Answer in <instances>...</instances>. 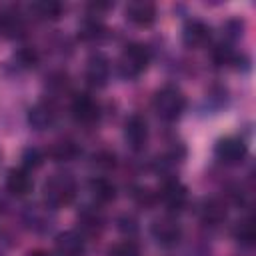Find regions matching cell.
Masks as SVG:
<instances>
[{
	"label": "cell",
	"instance_id": "3957f363",
	"mask_svg": "<svg viewBox=\"0 0 256 256\" xmlns=\"http://www.w3.org/2000/svg\"><path fill=\"white\" fill-rule=\"evenodd\" d=\"M150 64V50L144 44H128L120 56L122 74L128 78L140 76Z\"/></svg>",
	"mask_w": 256,
	"mask_h": 256
},
{
	"label": "cell",
	"instance_id": "7402d4cb",
	"mask_svg": "<svg viewBox=\"0 0 256 256\" xmlns=\"http://www.w3.org/2000/svg\"><path fill=\"white\" fill-rule=\"evenodd\" d=\"M110 256H140V250L132 240H124L112 248Z\"/></svg>",
	"mask_w": 256,
	"mask_h": 256
},
{
	"label": "cell",
	"instance_id": "277c9868",
	"mask_svg": "<svg viewBox=\"0 0 256 256\" xmlns=\"http://www.w3.org/2000/svg\"><path fill=\"white\" fill-rule=\"evenodd\" d=\"M216 158L224 164H238L244 160L248 148H246V142L238 136H226V138H220L218 144H216Z\"/></svg>",
	"mask_w": 256,
	"mask_h": 256
},
{
	"label": "cell",
	"instance_id": "4fadbf2b",
	"mask_svg": "<svg viewBox=\"0 0 256 256\" xmlns=\"http://www.w3.org/2000/svg\"><path fill=\"white\" fill-rule=\"evenodd\" d=\"M54 120H56V112H54V106L48 102H40L34 108H30V112H28V122L36 130H44V128L52 126Z\"/></svg>",
	"mask_w": 256,
	"mask_h": 256
},
{
	"label": "cell",
	"instance_id": "e0dca14e",
	"mask_svg": "<svg viewBox=\"0 0 256 256\" xmlns=\"http://www.w3.org/2000/svg\"><path fill=\"white\" fill-rule=\"evenodd\" d=\"M90 192H92V196H94L98 202H102V204L112 202V200L116 198V186H114V182L108 180V178H92V180H90Z\"/></svg>",
	"mask_w": 256,
	"mask_h": 256
},
{
	"label": "cell",
	"instance_id": "ac0fdd59",
	"mask_svg": "<svg viewBox=\"0 0 256 256\" xmlns=\"http://www.w3.org/2000/svg\"><path fill=\"white\" fill-rule=\"evenodd\" d=\"M234 236L240 244L244 246H252L254 240H256V226H254V220L248 216V218H242L236 228H234Z\"/></svg>",
	"mask_w": 256,
	"mask_h": 256
},
{
	"label": "cell",
	"instance_id": "d6986e66",
	"mask_svg": "<svg viewBox=\"0 0 256 256\" xmlns=\"http://www.w3.org/2000/svg\"><path fill=\"white\" fill-rule=\"evenodd\" d=\"M30 10H32L38 18L56 20V18L62 14V4L52 2V0H42V2H34V4L30 6Z\"/></svg>",
	"mask_w": 256,
	"mask_h": 256
},
{
	"label": "cell",
	"instance_id": "7a4b0ae2",
	"mask_svg": "<svg viewBox=\"0 0 256 256\" xmlns=\"http://www.w3.org/2000/svg\"><path fill=\"white\" fill-rule=\"evenodd\" d=\"M76 196V184L68 174H56L44 184V198L50 206L62 208Z\"/></svg>",
	"mask_w": 256,
	"mask_h": 256
},
{
	"label": "cell",
	"instance_id": "30bf717a",
	"mask_svg": "<svg viewBox=\"0 0 256 256\" xmlns=\"http://www.w3.org/2000/svg\"><path fill=\"white\" fill-rule=\"evenodd\" d=\"M54 246H56V256H84L86 254L84 238L74 230L58 234Z\"/></svg>",
	"mask_w": 256,
	"mask_h": 256
},
{
	"label": "cell",
	"instance_id": "8fae6325",
	"mask_svg": "<svg viewBox=\"0 0 256 256\" xmlns=\"http://www.w3.org/2000/svg\"><path fill=\"white\" fill-rule=\"evenodd\" d=\"M126 18L136 26H150L156 18V6L146 0H134L126 6Z\"/></svg>",
	"mask_w": 256,
	"mask_h": 256
},
{
	"label": "cell",
	"instance_id": "cb8c5ba5",
	"mask_svg": "<svg viewBox=\"0 0 256 256\" xmlns=\"http://www.w3.org/2000/svg\"><path fill=\"white\" fill-rule=\"evenodd\" d=\"M28 256H50L46 250H34V252H30Z\"/></svg>",
	"mask_w": 256,
	"mask_h": 256
},
{
	"label": "cell",
	"instance_id": "5b68a950",
	"mask_svg": "<svg viewBox=\"0 0 256 256\" xmlns=\"http://www.w3.org/2000/svg\"><path fill=\"white\" fill-rule=\"evenodd\" d=\"M152 236L162 246H174L182 238V228H180V224L174 218L164 216V218L154 220V224H152Z\"/></svg>",
	"mask_w": 256,
	"mask_h": 256
},
{
	"label": "cell",
	"instance_id": "ba28073f",
	"mask_svg": "<svg viewBox=\"0 0 256 256\" xmlns=\"http://www.w3.org/2000/svg\"><path fill=\"white\" fill-rule=\"evenodd\" d=\"M24 28H26V22H24V14L20 12V8L4 6L0 10V34L14 38V36H20Z\"/></svg>",
	"mask_w": 256,
	"mask_h": 256
},
{
	"label": "cell",
	"instance_id": "6da1fadb",
	"mask_svg": "<svg viewBox=\"0 0 256 256\" xmlns=\"http://www.w3.org/2000/svg\"><path fill=\"white\" fill-rule=\"evenodd\" d=\"M152 104H154L156 114H158L162 120L172 122V120H176V118L184 112V108H186V98H184V94H182L178 88H174V86H164L162 90L156 92Z\"/></svg>",
	"mask_w": 256,
	"mask_h": 256
},
{
	"label": "cell",
	"instance_id": "8992f818",
	"mask_svg": "<svg viewBox=\"0 0 256 256\" xmlns=\"http://www.w3.org/2000/svg\"><path fill=\"white\" fill-rule=\"evenodd\" d=\"M72 118L80 124H92L98 120L100 116V106L98 102L88 96V94H78L74 100H72Z\"/></svg>",
	"mask_w": 256,
	"mask_h": 256
},
{
	"label": "cell",
	"instance_id": "5bb4252c",
	"mask_svg": "<svg viewBox=\"0 0 256 256\" xmlns=\"http://www.w3.org/2000/svg\"><path fill=\"white\" fill-rule=\"evenodd\" d=\"M182 38H184V44L186 46L198 48V46H202L210 38V28L204 22H200V20H192V22H188L184 26Z\"/></svg>",
	"mask_w": 256,
	"mask_h": 256
},
{
	"label": "cell",
	"instance_id": "7c38bea8",
	"mask_svg": "<svg viewBox=\"0 0 256 256\" xmlns=\"http://www.w3.org/2000/svg\"><path fill=\"white\" fill-rule=\"evenodd\" d=\"M32 176L28 174V170L24 168H12L6 176V190L12 194V196H26L32 192Z\"/></svg>",
	"mask_w": 256,
	"mask_h": 256
},
{
	"label": "cell",
	"instance_id": "2e32d148",
	"mask_svg": "<svg viewBox=\"0 0 256 256\" xmlns=\"http://www.w3.org/2000/svg\"><path fill=\"white\" fill-rule=\"evenodd\" d=\"M200 218H202V222H206L210 226H216L226 218V206L220 200H214V198L206 200L200 208Z\"/></svg>",
	"mask_w": 256,
	"mask_h": 256
},
{
	"label": "cell",
	"instance_id": "44dd1931",
	"mask_svg": "<svg viewBox=\"0 0 256 256\" xmlns=\"http://www.w3.org/2000/svg\"><path fill=\"white\" fill-rule=\"evenodd\" d=\"M42 160H44V156H42V152H40L38 148H28V150H24V154H22V164H24V170L38 168V166L42 164Z\"/></svg>",
	"mask_w": 256,
	"mask_h": 256
},
{
	"label": "cell",
	"instance_id": "52a82bcc",
	"mask_svg": "<svg viewBox=\"0 0 256 256\" xmlns=\"http://www.w3.org/2000/svg\"><path fill=\"white\" fill-rule=\"evenodd\" d=\"M124 136L130 144L132 150H142L146 146V140H148V126H146V120L140 116V114H132L128 120H126V126H124Z\"/></svg>",
	"mask_w": 256,
	"mask_h": 256
},
{
	"label": "cell",
	"instance_id": "9c48e42d",
	"mask_svg": "<svg viewBox=\"0 0 256 256\" xmlns=\"http://www.w3.org/2000/svg\"><path fill=\"white\" fill-rule=\"evenodd\" d=\"M160 198L170 212H180L186 206L188 192L178 180H168V182H164V186L160 190Z\"/></svg>",
	"mask_w": 256,
	"mask_h": 256
},
{
	"label": "cell",
	"instance_id": "ffe728a7",
	"mask_svg": "<svg viewBox=\"0 0 256 256\" xmlns=\"http://www.w3.org/2000/svg\"><path fill=\"white\" fill-rule=\"evenodd\" d=\"M76 154H78V148H76L74 142H60L52 150V156L56 160H72Z\"/></svg>",
	"mask_w": 256,
	"mask_h": 256
},
{
	"label": "cell",
	"instance_id": "9a60e30c",
	"mask_svg": "<svg viewBox=\"0 0 256 256\" xmlns=\"http://www.w3.org/2000/svg\"><path fill=\"white\" fill-rule=\"evenodd\" d=\"M108 72H110V66L102 54H96L90 58L88 68H86V78L92 86H104L108 80Z\"/></svg>",
	"mask_w": 256,
	"mask_h": 256
},
{
	"label": "cell",
	"instance_id": "603a6c76",
	"mask_svg": "<svg viewBox=\"0 0 256 256\" xmlns=\"http://www.w3.org/2000/svg\"><path fill=\"white\" fill-rule=\"evenodd\" d=\"M102 30H104V28H102V24L92 20V22H86V26H84V32H82V34H84L86 38H98V36L102 34Z\"/></svg>",
	"mask_w": 256,
	"mask_h": 256
}]
</instances>
